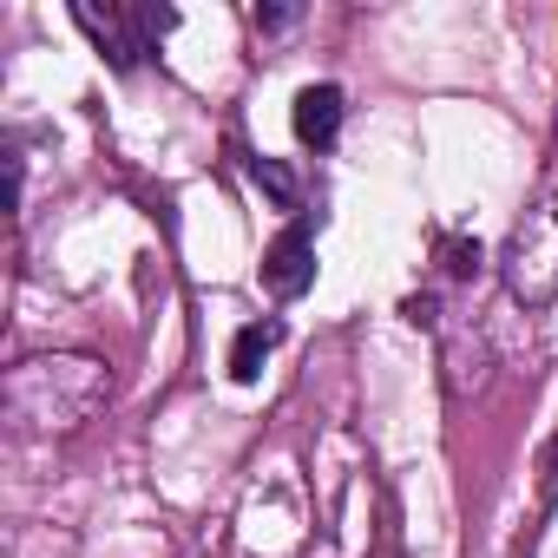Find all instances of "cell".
<instances>
[{
    "instance_id": "obj_1",
    "label": "cell",
    "mask_w": 558,
    "mask_h": 558,
    "mask_svg": "<svg viewBox=\"0 0 558 558\" xmlns=\"http://www.w3.org/2000/svg\"><path fill=\"white\" fill-rule=\"evenodd\" d=\"M112 395V368L99 355H34L8 375L14 434H73Z\"/></svg>"
},
{
    "instance_id": "obj_2",
    "label": "cell",
    "mask_w": 558,
    "mask_h": 558,
    "mask_svg": "<svg viewBox=\"0 0 558 558\" xmlns=\"http://www.w3.org/2000/svg\"><path fill=\"white\" fill-rule=\"evenodd\" d=\"M499 276H506V296L519 310H551L558 303V184L506 230Z\"/></svg>"
},
{
    "instance_id": "obj_3",
    "label": "cell",
    "mask_w": 558,
    "mask_h": 558,
    "mask_svg": "<svg viewBox=\"0 0 558 558\" xmlns=\"http://www.w3.org/2000/svg\"><path fill=\"white\" fill-rule=\"evenodd\" d=\"M310 283H316V236H310V223L296 217L283 236L263 250V290H269L276 303H296Z\"/></svg>"
},
{
    "instance_id": "obj_4",
    "label": "cell",
    "mask_w": 558,
    "mask_h": 558,
    "mask_svg": "<svg viewBox=\"0 0 558 558\" xmlns=\"http://www.w3.org/2000/svg\"><path fill=\"white\" fill-rule=\"evenodd\" d=\"M342 112H349L342 86L323 80V86H303V93H296V112H290V119H296V138H303L310 151H329L336 132H342Z\"/></svg>"
},
{
    "instance_id": "obj_5",
    "label": "cell",
    "mask_w": 558,
    "mask_h": 558,
    "mask_svg": "<svg viewBox=\"0 0 558 558\" xmlns=\"http://www.w3.org/2000/svg\"><path fill=\"white\" fill-rule=\"evenodd\" d=\"M276 349H283V323H276V316H269V323H250V329H236V342H230V381H243V388H250Z\"/></svg>"
},
{
    "instance_id": "obj_6",
    "label": "cell",
    "mask_w": 558,
    "mask_h": 558,
    "mask_svg": "<svg viewBox=\"0 0 558 558\" xmlns=\"http://www.w3.org/2000/svg\"><path fill=\"white\" fill-rule=\"evenodd\" d=\"M243 171H250V184H256V191H269V204H276V210H296V204H303L296 178L276 165V158H243Z\"/></svg>"
},
{
    "instance_id": "obj_7",
    "label": "cell",
    "mask_w": 558,
    "mask_h": 558,
    "mask_svg": "<svg viewBox=\"0 0 558 558\" xmlns=\"http://www.w3.org/2000/svg\"><path fill=\"white\" fill-rule=\"evenodd\" d=\"M440 256H447V276H473V269H480V243H460V236H440Z\"/></svg>"
},
{
    "instance_id": "obj_8",
    "label": "cell",
    "mask_w": 558,
    "mask_h": 558,
    "mask_svg": "<svg viewBox=\"0 0 558 558\" xmlns=\"http://www.w3.org/2000/svg\"><path fill=\"white\" fill-rule=\"evenodd\" d=\"M250 21H256L263 34H283V27H296V8H256Z\"/></svg>"
}]
</instances>
